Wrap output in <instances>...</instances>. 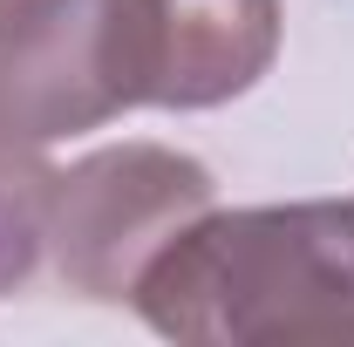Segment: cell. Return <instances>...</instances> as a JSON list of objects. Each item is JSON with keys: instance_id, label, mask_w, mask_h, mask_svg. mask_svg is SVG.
Segmentation results:
<instances>
[{"instance_id": "obj_4", "label": "cell", "mask_w": 354, "mask_h": 347, "mask_svg": "<svg viewBox=\"0 0 354 347\" xmlns=\"http://www.w3.org/2000/svg\"><path fill=\"white\" fill-rule=\"evenodd\" d=\"M157 95L150 109H218L266 75L279 0H150Z\"/></svg>"}, {"instance_id": "obj_2", "label": "cell", "mask_w": 354, "mask_h": 347, "mask_svg": "<svg viewBox=\"0 0 354 347\" xmlns=\"http://www.w3.org/2000/svg\"><path fill=\"white\" fill-rule=\"evenodd\" d=\"M157 95L150 0H0V123L28 143L95 130Z\"/></svg>"}, {"instance_id": "obj_5", "label": "cell", "mask_w": 354, "mask_h": 347, "mask_svg": "<svg viewBox=\"0 0 354 347\" xmlns=\"http://www.w3.org/2000/svg\"><path fill=\"white\" fill-rule=\"evenodd\" d=\"M48 198L55 171L41 164V143L0 123V293H14L48 252Z\"/></svg>"}, {"instance_id": "obj_1", "label": "cell", "mask_w": 354, "mask_h": 347, "mask_svg": "<svg viewBox=\"0 0 354 347\" xmlns=\"http://www.w3.org/2000/svg\"><path fill=\"white\" fill-rule=\"evenodd\" d=\"M136 306L171 341H354V205L205 212L150 259Z\"/></svg>"}, {"instance_id": "obj_3", "label": "cell", "mask_w": 354, "mask_h": 347, "mask_svg": "<svg viewBox=\"0 0 354 347\" xmlns=\"http://www.w3.org/2000/svg\"><path fill=\"white\" fill-rule=\"evenodd\" d=\"M212 212V171L164 143H116L55 171L48 252L62 286L88 300H136L150 259Z\"/></svg>"}]
</instances>
